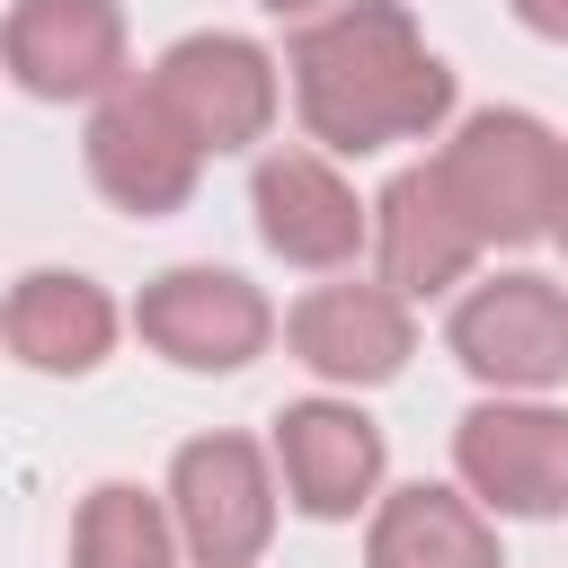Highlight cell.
<instances>
[{"mask_svg":"<svg viewBox=\"0 0 568 568\" xmlns=\"http://www.w3.org/2000/svg\"><path fill=\"white\" fill-rule=\"evenodd\" d=\"M293 106L311 142L364 160L390 142H426L453 115V71L426 53L417 18L399 0H337L328 18H302L284 44Z\"/></svg>","mask_w":568,"mask_h":568,"instance_id":"cell-1","label":"cell"},{"mask_svg":"<svg viewBox=\"0 0 568 568\" xmlns=\"http://www.w3.org/2000/svg\"><path fill=\"white\" fill-rule=\"evenodd\" d=\"M435 178H444V195H453V213L470 222L479 248H532V240L559 231L568 142L524 106H479L435 151Z\"/></svg>","mask_w":568,"mask_h":568,"instance_id":"cell-2","label":"cell"},{"mask_svg":"<svg viewBox=\"0 0 568 568\" xmlns=\"http://www.w3.org/2000/svg\"><path fill=\"white\" fill-rule=\"evenodd\" d=\"M453 355L470 382H488L497 399H532V390H559L568 382V293L532 266L515 275H488L453 302Z\"/></svg>","mask_w":568,"mask_h":568,"instance_id":"cell-3","label":"cell"},{"mask_svg":"<svg viewBox=\"0 0 568 568\" xmlns=\"http://www.w3.org/2000/svg\"><path fill=\"white\" fill-rule=\"evenodd\" d=\"M169 515L195 568H257L275 541V453L248 435H195L169 462Z\"/></svg>","mask_w":568,"mask_h":568,"instance_id":"cell-4","label":"cell"},{"mask_svg":"<svg viewBox=\"0 0 568 568\" xmlns=\"http://www.w3.org/2000/svg\"><path fill=\"white\" fill-rule=\"evenodd\" d=\"M133 328H142V346L169 355L178 373H240V364L266 355L275 311H266V293H257L248 275H231V266H169V275L142 284Z\"/></svg>","mask_w":568,"mask_h":568,"instance_id":"cell-5","label":"cell"},{"mask_svg":"<svg viewBox=\"0 0 568 568\" xmlns=\"http://www.w3.org/2000/svg\"><path fill=\"white\" fill-rule=\"evenodd\" d=\"M151 98L186 124V142L213 160V151H248V142H266V124H275V62H266V44H248V36H178L151 71Z\"/></svg>","mask_w":568,"mask_h":568,"instance_id":"cell-6","label":"cell"},{"mask_svg":"<svg viewBox=\"0 0 568 568\" xmlns=\"http://www.w3.org/2000/svg\"><path fill=\"white\" fill-rule=\"evenodd\" d=\"M80 151H89V186H98L115 213H133V222L178 213V204L195 195V169H204V151H195L186 124L151 98V80H124L115 98H98Z\"/></svg>","mask_w":568,"mask_h":568,"instance_id":"cell-7","label":"cell"},{"mask_svg":"<svg viewBox=\"0 0 568 568\" xmlns=\"http://www.w3.org/2000/svg\"><path fill=\"white\" fill-rule=\"evenodd\" d=\"M453 470L497 515H568V408H541V399L462 408Z\"/></svg>","mask_w":568,"mask_h":568,"instance_id":"cell-8","label":"cell"},{"mask_svg":"<svg viewBox=\"0 0 568 568\" xmlns=\"http://www.w3.org/2000/svg\"><path fill=\"white\" fill-rule=\"evenodd\" d=\"M275 479L311 524H346L382 497V426L355 399H293L275 417Z\"/></svg>","mask_w":568,"mask_h":568,"instance_id":"cell-9","label":"cell"},{"mask_svg":"<svg viewBox=\"0 0 568 568\" xmlns=\"http://www.w3.org/2000/svg\"><path fill=\"white\" fill-rule=\"evenodd\" d=\"M0 44H9V80L44 106L124 89V9L115 0H18Z\"/></svg>","mask_w":568,"mask_h":568,"instance_id":"cell-10","label":"cell"},{"mask_svg":"<svg viewBox=\"0 0 568 568\" xmlns=\"http://www.w3.org/2000/svg\"><path fill=\"white\" fill-rule=\"evenodd\" d=\"M284 346L293 364H311L320 382H346V390H373L390 382L408 355H417V320L390 284H311L293 311H284Z\"/></svg>","mask_w":568,"mask_h":568,"instance_id":"cell-11","label":"cell"},{"mask_svg":"<svg viewBox=\"0 0 568 568\" xmlns=\"http://www.w3.org/2000/svg\"><path fill=\"white\" fill-rule=\"evenodd\" d=\"M248 204H257V240L284 266H355V248L373 240V204H355V186L320 151H266Z\"/></svg>","mask_w":568,"mask_h":568,"instance_id":"cell-12","label":"cell"},{"mask_svg":"<svg viewBox=\"0 0 568 568\" xmlns=\"http://www.w3.org/2000/svg\"><path fill=\"white\" fill-rule=\"evenodd\" d=\"M373 257H382V284H390L399 302L453 293V284L479 266V240H470V222L453 213L435 160L399 169V178L373 195Z\"/></svg>","mask_w":568,"mask_h":568,"instance_id":"cell-13","label":"cell"},{"mask_svg":"<svg viewBox=\"0 0 568 568\" xmlns=\"http://www.w3.org/2000/svg\"><path fill=\"white\" fill-rule=\"evenodd\" d=\"M0 337L27 373H98L106 346H115V302L89 275L36 266V275H18V293L0 311Z\"/></svg>","mask_w":568,"mask_h":568,"instance_id":"cell-14","label":"cell"},{"mask_svg":"<svg viewBox=\"0 0 568 568\" xmlns=\"http://www.w3.org/2000/svg\"><path fill=\"white\" fill-rule=\"evenodd\" d=\"M364 568H506V550H497V524L479 515V497L417 479L373 506Z\"/></svg>","mask_w":568,"mask_h":568,"instance_id":"cell-15","label":"cell"},{"mask_svg":"<svg viewBox=\"0 0 568 568\" xmlns=\"http://www.w3.org/2000/svg\"><path fill=\"white\" fill-rule=\"evenodd\" d=\"M178 515L133 479H98L71 515V568H178Z\"/></svg>","mask_w":568,"mask_h":568,"instance_id":"cell-16","label":"cell"},{"mask_svg":"<svg viewBox=\"0 0 568 568\" xmlns=\"http://www.w3.org/2000/svg\"><path fill=\"white\" fill-rule=\"evenodd\" d=\"M532 36H550V44H568V0H506Z\"/></svg>","mask_w":568,"mask_h":568,"instance_id":"cell-17","label":"cell"},{"mask_svg":"<svg viewBox=\"0 0 568 568\" xmlns=\"http://www.w3.org/2000/svg\"><path fill=\"white\" fill-rule=\"evenodd\" d=\"M257 9H275V18H328L337 0H257Z\"/></svg>","mask_w":568,"mask_h":568,"instance_id":"cell-18","label":"cell"},{"mask_svg":"<svg viewBox=\"0 0 568 568\" xmlns=\"http://www.w3.org/2000/svg\"><path fill=\"white\" fill-rule=\"evenodd\" d=\"M550 240H559V248H568V186H559V231H550Z\"/></svg>","mask_w":568,"mask_h":568,"instance_id":"cell-19","label":"cell"}]
</instances>
